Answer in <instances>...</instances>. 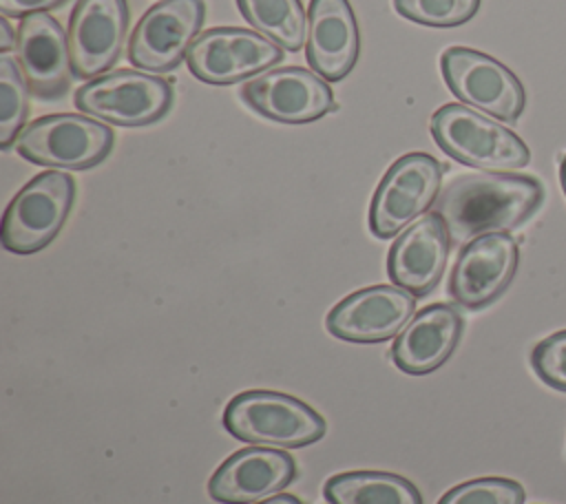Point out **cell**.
<instances>
[{
  "mask_svg": "<svg viewBox=\"0 0 566 504\" xmlns=\"http://www.w3.org/2000/svg\"><path fill=\"white\" fill-rule=\"evenodd\" d=\"M296 477V462L283 449L245 447L226 458L208 482L219 504H256L283 491Z\"/></svg>",
  "mask_w": 566,
  "mask_h": 504,
  "instance_id": "cell-14",
  "label": "cell"
},
{
  "mask_svg": "<svg viewBox=\"0 0 566 504\" xmlns=\"http://www.w3.org/2000/svg\"><path fill=\"white\" fill-rule=\"evenodd\" d=\"M531 365L539 380L566 391V329L539 340L531 351Z\"/></svg>",
  "mask_w": 566,
  "mask_h": 504,
  "instance_id": "cell-25",
  "label": "cell"
},
{
  "mask_svg": "<svg viewBox=\"0 0 566 504\" xmlns=\"http://www.w3.org/2000/svg\"><path fill=\"white\" fill-rule=\"evenodd\" d=\"M64 0H0V11L4 15L27 18L31 13H42L46 9L60 7Z\"/></svg>",
  "mask_w": 566,
  "mask_h": 504,
  "instance_id": "cell-26",
  "label": "cell"
},
{
  "mask_svg": "<svg viewBox=\"0 0 566 504\" xmlns=\"http://www.w3.org/2000/svg\"><path fill=\"white\" fill-rule=\"evenodd\" d=\"M323 495L329 504H422L413 482L385 471L336 473L325 482Z\"/></svg>",
  "mask_w": 566,
  "mask_h": 504,
  "instance_id": "cell-20",
  "label": "cell"
},
{
  "mask_svg": "<svg viewBox=\"0 0 566 504\" xmlns=\"http://www.w3.org/2000/svg\"><path fill=\"white\" fill-rule=\"evenodd\" d=\"M18 62L29 91L40 99H57L71 82L69 40L60 22L49 13H31L18 27Z\"/></svg>",
  "mask_w": 566,
  "mask_h": 504,
  "instance_id": "cell-16",
  "label": "cell"
},
{
  "mask_svg": "<svg viewBox=\"0 0 566 504\" xmlns=\"http://www.w3.org/2000/svg\"><path fill=\"white\" fill-rule=\"evenodd\" d=\"M416 296L398 285H371L338 301L325 327L332 336L349 343H380L400 334L413 318Z\"/></svg>",
  "mask_w": 566,
  "mask_h": 504,
  "instance_id": "cell-12",
  "label": "cell"
},
{
  "mask_svg": "<svg viewBox=\"0 0 566 504\" xmlns=\"http://www.w3.org/2000/svg\"><path fill=\"white\" fill-rule=\"evenodd\" d=\"M203 13V0H159L153 4L130 33V64L153 73L175 69L197 40Z\"/></svg>",
  "mask_w": 566,
  "mask_h": 504,
  "instance_id": "cell-11",
  "label": "cell"
},
{
  "mask_svg": "<svg viewBox=\"0 0 566 504\" xmlns=\"http://www.w3.org/2000/svg\"><path fill=\"white\" fill-rule=\"evenodd\" d=\"M517 241L506 232H491L469 241L455 259L449 292L462 307L478 309L495 301L517 270Z\"/></svg>",
  "mask_w": 566,
  "mask_h": 504,
  "instance_id": "cell-13",
  "label": "cell"
},
{
  "mask_svg": "<svg viewBox=\"0 0 566 504\" xmlns=\"http://www.w3.org/2000/svg\"><path fill=\"white\" fill-rule=\"evenodd\" d=\"M559 177H562V188H564V195H566V155H564L562 166H559Z\"/></svg>",
  "mask_w": 566,
  "mask_h": 504,
  "instance_id": "cell-29",
  "label": "cell"
},
{
  "mask_svg": "<svg viewBox=\"0 0 566 504\" xmlns=\"http://www.w3.org/2000/svg\"><path fill=\"white\" fill-rule=\"evenodd\" d=\"M431 135L449 157L486 172H513L531 161L528 146L513 130L464 104L438 108Z\"/></svg>",
  "mask_w": 566,
  "mask_h": 504,
  "instance_id": "cell-3",
  "label": "cell"
},
{
  "mask_svg": "<svg viewBox=\"0 0 566 504\" xmlns=\"http://www.w3.org/2000/svg\"><path fill=\"white\" fill-rule=\"evenodd\" d=\"M241 15L268 40L285 51L307 42V15L301 0H237Z\"/></svg>",
  "mask_w": 566,
  "mask_h": 504,
  "instance_id": "cell-21",
  "label": "cell"
},
{
  "mask_svg": "<svg viewBox=\"0 0 566 504\" xmlns=\"http://www.w3.org/2000/svg\"><path fill=\"white\" fill-rule=\"evenodd\" d=\"M449 243L447 225L438 212L418 217L389 250V279L413 296L429 294L444 272Z\"/></svg>",
  "mask_w": 566,
  "mask_h": 504,
  "instance_id": "cell-17",
  "label": "cell"
},
{
  "mask_svg": "<svg viewBox=\"0 0 566 504\" xmlns=\"http://www.w3.org/2000/svg\"><path fill=\"white\" fill-rule=\"evenodd\" d=\"M75 199V181L60 170L35 175L11 199L2 217V245L15 254H31L53 241Z\"/></svg>",
  "mask_w": 566,
  "mask_h": 504,
  "instance_id": "cell-4",
  "label": "cell"
},
{
  "mask_svg": "<svg viewBox=\"0 0 566 504\" xmlns=\"http://www.w3.org/2000/svg\"><path fill=\"white\" fill-rule=\"evenodd\" d=\"M442 166L427 153L398 157L382 175L369 206V228L378 239H389L409 228L436 201Z\"/></svg>",
  "mask_w": 566,
  "mask_h": 504,
  "instance_id": "cell-6",
  "label": "cell"
},
{
  "mask_svg": "<svg viewBox=\"0 0 566 504\" xmlns=\"http://www.w3.org/2000/svg\"><path fill=\"white\" fill-rule=\"evenodd\" d=\"M128 24L126 0H77L69 20L73 75L95 77L119 57Z\"/></svg>",
  "mask_w": 566,
  "mask_h": 504,
  "instance_id": "cell-15",
  "label": "cell"
},
{
  "mask_svg": "<svg viewBox=\"0 0 566 504\" xmlns=\"http://www.w3.org/2000/svg\"><path fill=\"white\" fill-rule=\"evenodd\" d=\"M170 102L172 88L166 80L135 69L106 73L75 91V106L82 113L117 126L150 124L168 111Z\"/></svg>",
  "mask_w": 566,
  "mask_h": 504,
  "instance_id": "cell-8",
  "label": "cell"
},
{
  "mask_svg": "<svg viewBox=\"0 0 566 504\" xmlns=\"http://www.w3.org/2000/svg\"><path fill=\"white\" fill-rule=\"evenodd\" d=\"M307 62L327 82L343 80L358 60V24L347 0H310Z\"/></svg>",
  "mask_w": 566,
  "mask_h": 504,
  "instance_id": "cell-18",
  "label": "cell"
},
{
  "mask_svg": "<svg viewBox=\"0 0 566 504\" xmlns=\"http://www.w3.org/2000/svg\"><path fill=\"white\" fill-rule=\"evenodd\" d=\"M394 7L418 24L458 27L478 13L480 0H394Z\"/></svg>",
  "mask_w": 566,
  "mask_h": 504,
  "instance_id": "cell-23",
  "label": "cell"
},
{
  "mask_svg": "<svg viewBox=\"0 0 566 504\" xmlns=\"http://www.w3.org/2000/svg\"><path fill=\"white\" fill-rule=\"evenodd\" d=\"M18 153L40 166L84 170L113 148V130L88 115L55 113L38 117L15 139Z\"/></svg>",
  "mask_w": 566,
  "mask_h": 504,
  "instance_id": "cell-5",
  "label": "cell"
},
{
  "mask_svg": "<svg viewBox=\"0 0 566 504\" xmlns=\"http://www.w3.org/2000/svg\"><path fill=\"white\" fill-rule=\"evenodd\" d=\"M544 188L535 177L511 172H475L453 179L436 201L451 243H469L482 234L522 225L542 203Z\"/></svg>",
  "mask_w": 566,
  "mask_h": 504,
  "instance_id": "cell-1",
  "label": "cell"
},
{
  "mask_svg": "<svg viewBox=\"0 0 566 504\" xmlns=\"http://www.w3.org/2000/svg\"><path fill=\"white\" fill-rule=\"evenodd\" d=\"M438 504H524V489L509 477H475L449 489Z\"/></svg>",
  "mask_w": 566,
  "mask_h": 504,
  "instance_id": "cell-24",
  "label": "cell"
},
{
  "mask_svg": "<svg viewBox=\"0 0 566 504\" xmlns=\"http://www.w3.org/2000/svg\"><path fill=\"white\" fill-rule=\"evenodd\" d=\"M243 102L281 124H305L336 111L327 82L301 66L268 69L241 86Z\"/></svg>",
  "mask_w": 566,
  "mask_h": 504,
  "instance_id": "cell-10",
  "label": "cell"
},
{
  "mask_svg": "<svg viewBox=\"0 0 566 504\" xmlns=\"http://www.w3.org/2000/svg\"><path fill=\"white\" fill-rule=\"evenodd\" d=\"M442 77L449 91L462 102L502 122H515L526 93L517 75L495 57L467 46H451L440 57Z\"/></svg>",
  "mask_w": 566,
  "mask_h": 504,
  "instance_id": "cell-7",
  "label": "cell"
},
{
  "mask_svg": "<svg viewBox=\"0 0 566 504\" xmlns=\"http://www.w3.org/2000/svg\"><path fill=\"white\" fill-rule=\"evenodd\" d=\"M256 504H303L298 497L294 495H287V493H281V495H274V497H268V500H261Z\"/></svg>",
  "mask_w": 566,
  "mask_h": 504,
  "instance_id": "cell-28",
  "label": "cell"
},
{
  "mask_svg": "<svg viewBox=\"0 0 566 504\" xmlns=\"http://www.w3.org/2000/svg\"><path fill=\"white\" fill-rule=\"evenodd\" d=\"M27 80L20 62L11 55H0V148H9L27 117Z\"/></svg>",
  "mask_w": 566,
  "mask_h": 504,
  "instance_id": "cell-22",
  "label": "cell"
},
{
  "mask_svg": "<svg viewBox=\"0 0 566 504\" xmlns=\"http://www.w3.org/2000/svg\"><path fill=\"white\" fill-rule=\"evenodd\" d=\"M15 42H18V31H13L7 15H2L0 18V49L7 53V51H11V46Z\"/></svg>",
  "mask_w": 566,
  "mask_h": 504,
  "instance_id": "cell-27",
  "label": "cell"
},
{
  "mask_svg": "<svg viewBox=\"0 0 566 504\" xmlns=\"http://www.w3.org/2000/svg\"><path fill=\"white\" fill-rule=\"evenodd\" d=\"M462 336V316L455 307L433 303L420 309L396 336L391 358L398 369L422 376L438 369Z\"/></svg>",
  "mask_w": 566,
  "mask_h": 504,
  "instance_id": "cell-19",
  "label": "cell"
},
{
  "mask_svg": "<svg viewBox=\"0 0 566 504\" xmlns=\"http://www.w3.org/2000/svg\"><path fill=\"white\" fill-rule=\"evenodd\" d=\"M223 427L243 442L296 449L325 435L323 416L298 398L281 391H241L223 409Z\"/></svg>",
  "mask_w": 566,
  "mask_h": 504,
  "instance_id": "cell-2",
  "label": "cell"
},
{
  "mask_svg": "<svg viewBox=\"0 0 566 504\" xmlns=\"http://www.w3.org/2000/svg\"><path fill=\"white\" fill-rule=\"evenodd\" d=\"M283 60V49L241 27H214L197 35L186 53L190 73L208 84H234Z\"/></svg>",
  "mask_w": 566,
  "mask_h": 504,
  "instance_id": "cell-9",
  "label": "cell"
}]
</instances>
